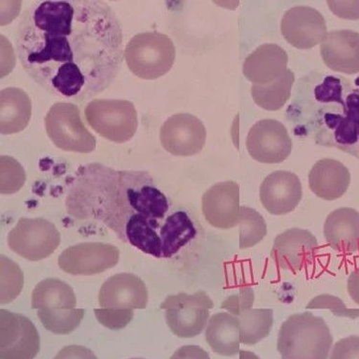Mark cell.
I'll return each instance as SVG.
<instances>
[{
	"mask_svg": "<svg viewBox=\"0 0 359 359\" xmlns=\"http://www.w3.org/2000/svg\"><path fill=\"white\" fill-rule=\"evenodd\" d=\"M15 44L34 82L82 103L103 93L121 67L123 31L102 0H36L23 12Z\"/></svg>",
	"mask_w": 359,
	"mask_h": 359,
	"instance_id": "obj_1",
	"label": "cell"
},
{
	"mask_svg": "<svg viewBox=\"0 0 359 359\" xmlns=\"http://www.w3.org/2000/svg\"><path fill=\"white\" fill-rule=\"evenodd\" d=\"M67 209L75 219L101 222L137 248L161 237L170 201L149 172L115 171L94 163L78 170Z\"/></svg>",
	"mask_w": 359,
	"mask_h": 359,
	"instance_id": "obj_2",
	"label": "cell"
},
{
	"mask_svg": "<svg viewBox=\"0 0 359 359\" xmlns=\"http://www.w3.org/2000/svg\"><path fill=\"white\" fill-rule=\"evenodd\" d=\"M317 142L359 159V88L343 78L327 76L314 88Z\"/></svg>",
	"mask_w": 359,
	"mask_h": 359,
	"instance_id": "obj_3",
	"label": "cell"
},
{
	"mask_svg": "<svg viewBox=\"0 0 359 359\" xmlns=\"http://www.w3.org/2000/svg\"><path fill=\"white\" fill-rule=\"evenodd\" d=\"M332 342L323 318L311 313H296L282 324L277 348L282 359H327Z\"/></svg>",
	"mask_w": 359,
	"mask_h": 359,
	"instance_id": "obj_4",
	"label": "cell"
},
{
	"mask_svg": "<svg viewBox=\"0 0 359 359\" xmlns=\"http://www.w3.org/2000/svg\"><path fill=\"white\" fill-rule=\"evenodd\" d=\"M124 57L133 74L143 80H156L171 70L175 61V46L165 34L140 33L128 41Z\"/></svg>",
	"mask_w": 359,
	"mask_h": 359,
	"instance_id": "obj_5",
	"label": "cell"
},
{
	"mask_svg": "<svg viewBox=\"0 0 359 359\" xmlns=\"http://www.w3.org/2000/svg\"><path fill=\"white\" fill-rule=\"evenodd\" d=\"M85 115L88 125L111 142H128L137 130V111L127 100H93L86 104Z\"/></svg>",
	"mask_w": 359,
	"mask_h": 359,
	"instance_id": "obj_6",
	"label": "cell"
},
{
	"mask_svg": "<svg viewBox=\"0 0 359 359\" xmlns=\"http://www.w3.org/2000/svg\"><path fill=\"white\" fill-rule=\"evenodd\" d=\"M44 122L47 135L57 148L79 154H88L95 149L96 139L83 124L76 104L65 102L54 104Z\"/></svg>",
	"mask_w": 359,
	"mask_h": 359,
	"instance_id": "obj_7",
	"label": "cell"
},
{
	"mask_svg": "<svg viewBox=\"0 0 359 359\" xmlns=\"http://www.w3.org/2000/svg\"><path fill=\"white\" fill-rule=\"evenodd\" d=\"M214 304L204 292L168 296L161 308L165 311L168 327L180 338H192L205 329Z\"/></svg>",
	"mask_w": 359,
	"mask_h": 359,
	"instance_id": "obj_8",
	"label": "cell"
},
{
	"mask_svg": "<svg viewBox=\"0 0 359 359\" xmlns=\"http://www.w3.org/2000/svg\"><path fill=\"white\" fill-rule=\"evenodd\" d=\"M61 243V234L46 219L22 217L8 235L11 250L26 260L38 262L53 254Z\"/></svg>",
	"mask_w": 359,
	"mask_h": 359,
	"instance_id": "obj_9",
	"label": "cell"
},
{
	"mask_svg": "<svg viewBox=\"0 0 359 359\" xmlns=\"http://www.w3.org/2000/svg\"><path fill=\"white\" fill-rule=\"evenodd\" d=\"M39 348V332L27 317L0 311V358L34 359Z\"/></svg>",
	"mask_w": 359,
	"mask_h": 359,
	"instance_id": "obj_10",
	"label": "cell"
},
{
	"mask_svg": "<svg viewBox=\"0 0 359 359\" xmlns=\"http://www.w3.org/2000/svg\"><path fill=\"white\" fill-rule=\"evenodd\" d=\"M246 148L254 161L266 164L282 163L292 153V141L281 122L264 119L249 130Z\"/></svg>",
	"mask_w": 359,
	"mask_h": 359,
	"instance_id": "obj_11",
	"label": "cell"
},
{
	"mask_svg": "<svg viewBox=\"0 0 359 359\" xmlns=\"http://www.w3.org/2000/svg\"><path fill=\"white\" fill-rule=\"evenodd\" d=\"M206 136L203 123L189 114L172 115L161 128L162 147L175 156H192L201 153Z\"/></svg>",
	"mask_w": 359,
	"mask_h": 359,
	"instance_id": "obj_12",
	"label": "cell"
},
{
	"mask_svg": "<svg viewBox=\"0 0 359 359\" xmlns=\"http://www.w3.org/2000/svg\"><path fill=\"white\" fill-rule=\"evenodd\" d=\"M119 258L116 246L104 243H83L65 249L59 257V266L68 274L89 276L112 269Z\"/></svg>",
	"mask_w": 359,
	"mask_h": 359,
	"instance_id": "obj_13",
	"label": "cell"
},
{
	"mask_svg": "<svg viewBox=\"0 0 359 359\" xmlns=\"http://www.w3.org/2000/svg\"><path fill=\"white\" fill-rule=\"evenodd\" d=\"M317 249L318 242L310 231L292 228L275 238L271 258L280 269L297 273L313 263Z\"/></svg>",
	"mask_w": 359,
	"mask_h": 359,
	"instance_id": "obj_14",
	"label": "cell"
},
{
	"mask_svg": "<svg viewBox=\"0 0 359 359\" xmlns=\"http://www.w3.org/2000/svg\"><path fill=\"white\" fill-rule=\"evenodd\" d=\"M281 31L288 43L298 49H311L323 43L327 25L321 13L306 6L293 7L282 18Z\"/></svg>",
	"mask_w": 359,
	"mask_h": 359,
	"instance_id": "obj_15",
	"label": "cell"
},
{
	"mask_svg": "<svg viewBox=\"0 0 359 359\" xmlns=\"http://www.w3.org/2000/svg\"><path fill=\"white\" fill-rule=\"evenodd\" d=\"M148 300L145 283L132 273L114 275L104 283L99 292L100 308L104 310H144Z\"/></svg>",
	"mask_w": 359,
	"mask_h": 359,
	"instance_id": "obj_16",
	"label": "cell"
},
{
	"mask_svg": "<svg viewBox=\"0 0 359 359\" xmlns=\"http://www.w3.org/2000/svg\"><path fill=\"white\" fill-rule=\"evenodd\" d=\"M240 212V186L237 183L219 182L204 193L203 213L212 226L219 229L237 226Z\"/></svg>",
	"mask_w": 359,
	"mask_h": 359,
	"instance_id": "obj_17",
	"label": "cell"
},
{
	"mask_svg": "<svg viewBox=\"0 0 359 359\" xmlns=\"http://www.w3.org/2000/svg\"><path fill=\"white\" fill-rule=\"evenodd\" d=\"M300 180L288 171H277L267 175L260 187V199L267 212L282 216L294 210L302 199Z\"/></svg>",
	"mask_w": 359,
	"mask_h": 359,
	"instance_id": "obj_18",
	"label": "cell"
},
{
	"mask_svg": "<svg viewBox=\"0 0 359 359\" xmlns=\"http://www.w3.org/2000/svg\"><path fill=\"white\" fill-rule=\"evenodd\" d=\"M324 64L332 72L353 75L359 73V33L332 31L320 46Z\"/></svg>",
	"mask_w": 359,
	"mask_h": 359,
	"instance_id": "obj_19",
	"label": "cell"
},
{
	"mask_svg": "<svg viewBox=\"0 0 359 359\" xmlns=\"http://www.w3.org/2000/svg\"><path fill=\"white\" fill-rule=\"evenodd\" d=\"M288 57L282 47L274 43L259 46L246 57L243 72L253 85L273 82L287 72Z\"/></svg>",
	"mask_w": 359,
	"mask_h": 359,
	"instance_id": "obj_20",
	"label": "cell"
},
{
	"mask_svg": "<svg viewBox=\"0 0 359 359\" xmlns=\"http://www.w3.org/2000/svg\"><path fill=\"white\" fill-rule=\"evenodd\" d=\"M311 192L325 201H335L347 192L351 174L341 162L331 158L316 162L309 175Z\"/></svg>",
	"mask_w": 359,
	"mask_h": 359,
	"instance_id": "obj_21",
	"label": "cell"
},
{
	"mask_svg": "<svg viewBox=\"0 0 359 359\" xmlns=\"http://www.w3.org/2000/svg\"><path fill=\"white\" fill-rule=\"evenodd\" d=\"M327 245L337 252L352 254L359 250V212L339 208L327 216L324 224Z\"/></svg>",
	"mask_w": 359,
	"mask_h": 359,
	"instance_id": "obj_22",
	"label": "cell"
},
{
	"mask_svg": "<svg viewBox=\"0 0 359 359\" xmlns=\"http://www.w3.org/2000/svg\"><path fill=\"white\" fill-rule=\"evenodd\" d=\"M32 114V102L22 89L7 88L0 93V132L14 135L27 127Z\"/></svg>",
	"mask_w": 359,
	"mask_h": 359,
	"instance_id": "obj_23",
	"label": "cell"
},
{
	"mask_svg": "<svg viewBox=\"0 0 359 359\" xmlns=\"http://www.w3.org/2000/svg\"><path fill=\"white\" fill-rule=\"evenodd\" d=\"M205 338L213 352L224 356L238 355L242 343L240 320L231 313L214 314L208 322Z\"/></svg>",
	"mask_w": 359,
	"mask_h": 359,
	"instance_id": "obj_24",
	"label": "cell"
},
{
	"mask_svg": "<svg viewBox=\"0 0 359 359\" xmlns=\"http://www.w3.org/2000/svg\"><path fill=\"white\" fill-rule=\"evenodd\" d=\"M77 299L73 288L54 278L39 282L32 293V309L48 311L73 310Z\"/></svg>",
	"mask_w": 359,
	"mask_h": 359,
	"instance_id": "obj_25",
	"label": "cell"
},
{
	"mask_svg": "<svg viewBox=\"0 0 359 359\" xmlns=\"http://www.w3.org/2000/svg\"><path fill=\"white\" fill-rule=\"evenodd\" d=\"M196 236L195 224L186 212L170 214L161 230L162 258H171Z\"/></svg>",
	"mask_w": 359,
	"mask_h": 359,
	"instance_id": "obj_26",
	"label": "cell"
},
{
	"mask_svg": "<svg viewBox=\"0 0 359 359\" xmlns=\"http://www.w3.org/2000/svg\"><path fill=\"white\" fill-rule=\"evenodd\" d=\"M294 80V74L292 70L287 69L273 82L266 85H253L251 94L254 102L266 111H279L290 98Z\"/></svg>",
	"mask_w": 359,
	"mask_h": 359,
	"instance_id": "obj_27",
	"label": "cell"
},
{
	"mask_svg": "<svg viewBox=\"0 0 359 359\" xmlns=\"http://www.w3.org/2000/svg\"><path fill=\"white\" fill-rule=\"evenodd\" d=\"M241 325V341L252 346L269 337L273 326V311L249 309L237 316Z\"/></svg>",
	"mask_w": 359,
	"mask_h": 359,
	"instance_id": "obj_28",
	"label": "cell"
},
{
	"mask_svg": "<svg viewBox=\"0 0 359 359\" xmlns=\"http://www.w3.org/2000/svg\"><path fill=\"white\" fill-rule=\"evenodd\" d=\"M238 225L241 227L240 248H253L261 243L267 233L266 222L260 213L250 207H241Z\"/></svg>",
	"mask_w": 359,
	"mask_h": 359,
	"instance_id": "obj_29",
	"label": "cell"
},
{
	"mask_svg": "<svg viewBox=\"0 0 359 359\" xmlns=\"http://www.w3.org/2000/svg\"><path fill=\"white\" fill-rule=\"evenodd\" d=\"M85 316L83 309L61 311L38 310V317L47 331L55 334H68L74 332Z\"/></svg>",
	"mask_w": 359,
	"mask_h": 359,
	"instance_id": "obj_30",
	"label": "cell"
},
{
	"mask_svg": "<svg viewBox=\"0 0 359 359\" xmlns=\"http://www.w3.org/2000/svg\"><path fill=\"white\" fill-rule=\"evenodd\" d=\"M23 273L14 262L1 255V304L12 302L22 292Z\"/></svg>",
	"mask_w": 359,
	"mask_h": 359,
	"instance_id": "obj_31",
	"label": "cell"
},
{
	"mask_svg": "<svg viewBox=\"0 0 359 359\" xmlns=\"http://www.w3.org/2000/svg\"><path fill=\"white\" fill-rule=\"evenodd\" d=\"M1 194L17 193L25 185L26 175L22 165L10 156H1Z\"/></svg>",
	"mask_w": 359,
	"mask_h": 359,
	"instance_id": "obj_32",
	"label": "cell"
},
{
	"mask_svg": "<svg viewBox=\"0 0 359 359\" xmlns=\"http://www.w3.org/2000/svg\"><path fill=\"white\" fill-rule=\"evenodd\" d=\"M309 310H325L327 309L338 317H347V318L355 319L359 317L358 310L348 309L341 299L337 296L330 294H322L316 296L310 303L306 305Z\"/></svg>",
	"mask_w": 359,
	"mask_h": 359,
	"instance_id": "obj_33",
	"label": "cell"
},
{
	"mask_svg": "<svg viewBox=\"0 0 359 359\" xmlns=\"http://www.w3.org/2000/svg\"><path fill=\"white\" fill-rule=\"evenodd\" d=\"M97 320L107 329L118 330L124 329L130 322L133 320L135 313L133 311H109L104 309H96L94 310Z\"/></svg>",
	"mask_w": 359,
	"mask_h": 359,
	"instance_id": "obj_34",
	"label": "cell"
},
{
	"mask_svg": "<svg viewBox=\"0 0 359 359\" xmlns=\"http://www.w3.org/2000/svg\"><path fill=\"white\" fill-rule=\"evenodd\" d=\"M255 295L250 287H241L237 294L229 296L222 304V309L229 311L233 316H238L245 311L252 309Z\"/></svg>",
	"mask_w": 359,
	"mask_h": 359,
	"instance_id": "obj_35",
	"label": "cell"
},
{
	"mask_svg": "<svg viewBox=\"0 0 359 359\" xmlns=\"http://www.w3.org/2000/svg\"><path fill=\"white\" fill-rule=\"evenodd\" d=\"M331 359H359V335L339 340L332 348Z\"/></svg>",
	"mask_w": 359,
	"mask_h": 359,
	"instance_id": "obj_36",
	"label": "cell"
},
{
	"mask_svg": "<svg viewBox=\"0 0 359 359\" xmlns=\"http://www.w3.org/2000/svg\"><path fill=\"white\" fill-rule=\"evenodd\" d=\"M330 10L343 20H359L358 1H327Z\"/></svg>",
	"mask_w": 359,
	"mask_h": 359,
	"instance_id": "obj_37",
	"label": "cell"
},
{
	"mask_svg": "<svg viewBox=\"0 0 359 359\" xmlns=\"http://www.w3.org/2000/svg\"><path fill=\"white\" fill-rule=\"evenodd\" d=\"M54 359H98L95 353L83 346L70 345L62 348Z\"/></svg>",
	"mask_w": 359,
	"mask_h": 359,
	"instance_id": "obj_38",
	"label": "cell"
},
{
	"mask_svg": "<svg viewBox=\"0 0 359 359\" xmlns=\"http://www.w3.org/2000/svg\"><path fill=\"white\" fill-rule=\"evenodd\" d=\"M171 359H210V356L199 346L187 345L178 348Z\"/></svg>",
	"mask_w": 359,
	"mask_h": 359,
	"instance_id": "obj_39",
	"label": "cell"
},
{
	"mask_svg": "<svg viewBox=\"0 0 359 359\" xmlns=\"http://www.w3.org/2000/svg\"><path fill=\"white\" fill-rule=\"evenodd\" d=\"M347 290L353 302L359 306V269H356L348 276Z\"/></svg>",
	"mask_w": 359,
	"mask_h": 359,
	"instance_id": "obj_40",
	"label": "cell"
},
{
	"mask_svg": "<svg viewBox=\"0 0 359 359\" xmlns=\"http://www.w3.org/2000/svg\"><path fill=\"white\" fill-rule=\"evenodd\" d=\"M240 359H260L258 355L249 351L241 350L240 351Z\"/></svg>",
	"mask_w": 359,
	"mask_h": 359,
	"instance_id": "obj_41",
	"label": "cell"
},
{
	"mask_svg": "<svg viewBox=\"0 0 359 359\" xmlns=\"http://www.w3.org/2000/svg\"><path fill=\"white\" fill-rule=\"evenodd\" d=\"M130 359H144V358H130Z\"/></svg>",
	"mask_w": 359,
	"mask_h": 359,
	"instance_id": "obj_42",
	"label": "cell"
}]
</instances>
